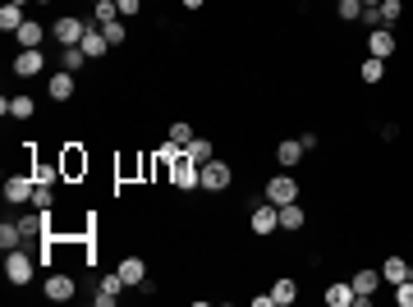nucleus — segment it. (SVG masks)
<instances>
[{
  "label": "nucleus",
  "mask_w": 413,
  "mask_h": 307,
  "mask_svg": "<svg viewBox=\"0 0 413 307\" xmlns=\"http://www.w3.org/2000/svg\"><path fill=\"white\" fill-rule=\"evenodd\" d=\"M170 184L174 188H202V165H197L184 147L170 156Z\"/></svg>",
  "instance_id": "obj_1"
},
{
  "label": "nucleus",
  "mask_w": 413,
  "mask_h": 307,
  "mask_svg": "<svg viewBox=\"0 0 413 307\" xmlns=\"http://www.w3.org/2000/svg\"><path fill=\"white\" fill-rule=\"evenodd\" d=\"M5 275H10V285H28L33 280V257L23 253V248H10L5 253Z\"/></svg>",
  "instance_id": "obj_2"
},
{
  "label": "nucleus",
  "mask_w": 413,
  "mask_h": 307,
  "mask_svg": "<svg viewBox=\"0 0 413 307\" xmlns=\"http://www.w3.org/2000/svg\"><path fill=\"white\" fill-rule=\"evenodd\" d=\"M83 33H87V23H83V19H74V14L55 19V28H51V37H55L60 46H78V42H83Z\"/></svg>",
  "instance_id": "obj_3"
},
{
  "label": "nucleus",
  "mask_w": 413,
  "mask_h": 307,
  "mask_svg": "<svg viewBox=\"0 0 413 307\" xmlns=\"http://www.w3.org/2000/svg\"><path fill=\"white\" fill-rule=\"evenodd\" d=\"M266 202H271V207H285V202H299V184H294L290 175H276L271 184H266Z\"/></svg>",
  "instance_id": "obj_4"
},
{
  "label": "nucleus",
  "mask_w": 413,
  "mask_h": 307,
  "mask_svg": "<svg viewBox=\"0 0 413 307\" xmlns=\"http://www.w3.org/2000/svg\"><path fill=\"white\" fill-rule=\"evenodd\" d=\"M248 225H253V234H276V230H280V211H276L271 202H257Z\"/></svg>",
  "instance_id": "obj_5"
},
{
  "label": "nucleus",
  "mask_w": 413,
  "mask_h": 307,
  "mask_svg": "<svg viewBox=\"0 0 413 307\" xmlns=\"http://www.w3.org/2000/svg\"><path fill=\"white\" fill-rule=\"evenodd\" d=\"M202 188H206V193H220V188H230V165L211 156V161L202 165Z\"/></svg>",
  "instance_id": "obj_6"
},
{
  "label": "nucleus",
  "mask_w": 413,
  "mask_h": 307,
  "mask_svg": "<svg viewBox=\"0 0 413 307\" xmlns=\"http://www.w3.org/2000/svg\"><path fill=\"white\" fill-rule=\"evenodd\" d=\"M87 51V60H101V55L110 51V42H106V33H101V23H87V33H83V42H78Z\"/></svg>",
  "instance_id": "obj_7"
},
{
  "label": "nucleus",
  "mask_w": 413,
  "mask_h": 307,
  "mask_svg": "<svg viewBox=\"0 0 413 307\" xmlns=\"http://www.w3.org/2000/svg\"><path fill=\"white\" fill-rule=\"evenodd\" d=\"M33 188H37V179L10 175V179H5V202H33Z\"/></svg>",
  "instance_id": "obj_8"
},
{
  "label": "nucleus",
  "mask_w": 413,
  "mask_h": 307,
  "mask_svg": "<svg viewBox=\"0 0 413 307\" xmlns=\"http://www.w3.org/2000/svg\"><path fill=\"white\" fill-rule=\"evenodd\" d=\"M46 69V55L42 51H19V60H14V74L19 78H37Z\"/></svg>",
  "instance_id": "obj_9"
},
{
  "label": "nucleus",
  "mask_w": 413,
  "mask_h": 307,
  "mask_svg": "<svg viewBox=\"0 0 413 307\" xmlns=\"http://www.w3.org/2000/svg\"><path fill=\"white\" fill-rule=\"evenodd\" d=\"M349 285H354V307H368L372 303V289H377V271H359Z\"/></svg>",
  "instance_id": "obj_10"
},
{
  "label": "nucleus",
  "mask_w": 413,
  "mask_h": 307,
  "mask_svg": "<svg viewBox=\"0 0 413 307\" xmlns=\"http://www.w3.org/2000/svg\"><path fill=\"white\" fill-rule=\"evenodd\" d=\"M368 55H377V60L395 55V33H391V28H372V37H368Z\"/></svg>",
  "instance_id": "obj_11"
},
{
  "label": "nucleus",
  "mask_w": 413,
  "mask_h": 307,
  "mask_svg": "<svg viewBox=\"0 0 413 307\" xmlns=\"http://www.w3.org/2000/svg\"><path fill=\"white\" fill-rule=\"evenodd\" d=\"M46 298L51 303H69L74 298V280L69 275H46Z\"/></svg>",
  "instance_id": "obj_12"
},
{
  "label": "nucleus",
  "mask_w": 413,
  "mask_h": 307,
  "mask_svg": "<svg viewBox=\"0 0 413 307\" xmlns=\"http://www.w3.org/2000/svg\"><path fill=\"white\" fill-rule=\"evenodd\" d=\"M42 23H33V19H28V23H23V28H19V33H14V42H19L23 46V51H42Z\"/></svg>",
  "instance_id": "obj_13"
},
{
  "label": "nucleus",
  "mask_w": 413,
  "mask_h": 307,
  "mask_svg": "<svg viewBox=\"0 0 413 307\" xmlns=\"http://www.w3.org/2000/svg\"><path fill=\"white\" fill-rule=\"evenodd\" d=\"M276 161H280L285 170H294V165L303 161V143H299V138H285V143L276 147Z\"/></svg>",
  "instance_id": "obj_14"
},
{
  "label": "nucleus",
  "mask_w": 413,
  "mask_h": 307,
  "mask_svg": "<svg viewBox=\"0 0 413 307\" xmlns=\"http://www.w3.org/2000/svg\"><path fill=\"white\" fill-rule=\"evenodd\" d=\"M46 92H51V101H69L74 97V74H51V83H46Z\"/></svg>",
  "instance_id": "obj_15"
},
{
  "label": "nucleus",
  "mask_w": 413,
  "mask_h": 307,
  "mask_svg": "<svg viewBox=\"0 0 413 307\" xmlns=\"http://www.w3.org/2000/svg\"><path fill=\"white\" fill-rule=\"evenodd\" d=\"M120 280H124V289L147 280V266H142V257H124V262H120Z\"/></svg>",
  "instance_id": "obj_16"
},
{
  "label": "nucleus",
  "mask_w": 413,
  "mask_h": 307,
  "mask_svg": "<svg viewBox=\"0 0 413 307\" xmlns=\"http://www.w3.org/2000/svg\"><path fill=\"white\" fill-rule=\"evenodd\" d=\"M0 110H5L10 120H28L37 106H33V97H5V101H0Z\"/></svg>",
  "instance_id": "obj_17"
},
{
  "label": "nucleus",
  "mask_w": 413,
  "mask_h": 307,
  "mask_svg": "<svg viewBox=\"0 0 413 307\" xmlns=\"http://www.w3.org/2000/svg\"><path fill=\"white\" fill-rule=\"evenodd\" d=\"M120 289H124L120 271H115V275H106V280H101V294H97V307H115V298H120Z\"/></svg>",
  "instance_id": "obj_18"
},
{
  "label": "nucleus",
  "mask_w": 413,
  "mask_h": 307,
  "mask_svg": "<svg viewBox=\"0 0 413 307\" xmlns=\"http://www.w3.org/2000/svg\"><path fill=\"white\" fill-rule=\"evenodd\" d=\"M271 298H276V307H290L294 298H299V285L285 275V280H276V285H271Z\"/></svg>",
  "instance_id": "obj_19"
},
{
  "label": "nucleus",
  "mask_w": 413,
  "mask_h": 307,
  "mask_svg": "<svg viewBox=\"0 0 413 307\" xmlns=\"http://www.w3.org/2000/svg\"><path fill=\"white\" fill-rule=\"evenodd\" d=\"M276 211H280V230H303V207L299 202H285Z\"/></svg>",
  "instance_id": "obj_20"
},
{
  "label": "nucleus",
  "mask_w": 413,
  "mask_h": 307,
  "mask_svg": "<svg viewBox=\"0 0 413 307\" xmlns=\"http://www.w3.org/2000/svg\"><path fill=\"white\" fill-rule=\"evenodd\" d=\"M381 280H391V285L409 280V262H404V257H386V266H381Z\"/></svg>",
  "instance_id": "obj_21"
},
{
  "label": "nucleus",
  "mask_w": 413,
  "mask_h": 307,
  "mask_svg": "<svg viewBox=\"0 0 413 307\" xmlns=\"http://www.w3.org/2000/svg\"><path fill=\"white\" fill-rule=\"evenodd\" d=\"M23 23H28V19H23V5H5V10H0V28H5L10 37L19 33Z\"/></svg>",
  "instance_id": "obj_22"
},
{
  "label": "nucleus",
  "mask_w": 413,
  "mask_h": 307,
  "mask_svg": "<svg viewBox=\"0 0 413 307\" xmlns=\"http://www.w3.org/2000/svg\"><path fill=\"white\" fill-rule=\"evenodd\" d=\"M19 243H23V230H19V220H5V225H0V248L10 253V248H19Z\"/></svg>",
  "instance_id": "obj_23"
},
{
  "label": "nucleus",
  "mask_w": 413,
  "mask_h": 307,
  "mask_svg": "<svg viewBox=\"0 0 413 307\" xmlns=\"http://www.w3.org/2000/svg\"><path fill=\"white\" fill-rule=\"evenodd\" d=\"M326 303L331 307H354V285H331L326 289Z\"/></svg>",
  "instance_id": "obj_24"
},
{
  "label": "nucleus",
  "mask_w": 413,
  "mask_h": 307,
  "mask_svg": "<svg viewBox=\"0 0 413 307\" xmlns=\"http://www.w3.org/2000/svg\"><path fill=\"white\" fill-rule=\"evenodd\" d=\"M110 19H120V5L115 0H97L92 5V23H110Z\"/></svg>",
  "instance_id": "obj_25"
},
{
  "label": "nucleus",
  "mask_w": 413,
  "mask_h": 307,
  "mask_svg": "<svg viewBox=\"0 0 413 307\" xmlns=\"http://www.w3.org/2000/svg\"><path fill=\"white\" fill-rule=\"evenodd\" d=\"M359 74H363V83H381V78H386V60H377V55H368V65H363Z\"/></svg>",
  "instance_id": "obj_26"
},
{
  "label": "nucleus",
  "mask_w": 413,
  "mask_h": 307,
  "mask_svg": "<svg viewBox=\"0 0 413 307\" xmlns=\"http://www.w3.org/2000/svg\"><path fill=\"white\" fill-rule=\"evenodd\" d=\"M83 170H87V156L78 152V147H69L65 152V175H83Z\"/></svg>",
  "instance_id": "obj_27"
},
{
  "label": "nucleus",
  "mask_w": 413,
  "mask_h": 307,
  "mask_svg": "<svg viewBox=\"0 0 413 307\" xmlns=\"http://www.w3.org/2000/svg\"><path fill=\"white\" fill-rule=\"evenodd\" d=\"M400 14H404V5H400V0H381V28L400 23Z\"/></svg>",
  "instance_id": "obj_28"
},
{
  "label": "nucleus",
  "mask_w": 413,
  "mask_h": 307,
  "mask_svg": "<svg viewBox=\"0 0 413 307\" xmlns=\"http://www.w3.org/2000/svg\"><path fill=\"white\" fill-rule=\"evenodd\" d=\"M184 152H188V156H193V161H197V165H206V161H211V143H206V138H193V143H188V147H184Z\"/></svg>",
  "instance_id": "obj_29"
},
{
  "label": "nucleus",
  "mask_w": 413,
  "mask_h": 307,
  "mask_svg": "<svg viewBox=\"0 0 413 307\" xmlns=\"http://www.w3.org/2000/svg\"><path fill=\"white\" fill-rule=\"evenodd\" d=\"M101 33H106V42H110V46H120L124 37H129V33H124V23H120V19H110V23H101Z\"/></svg>",
  "instance_id": "obj_30"
},
{
  "label": "nucleus",
  "mask_w": 413,
  "mask_h": 307,
  "mask_svg": "<svg viewBox=\"0 0 413 307\" xmlns=\"http://www.w3.org/2000/svg\"><path fill=\"white\" fill-rule=\"evenodd\" d=\"M193 143V129L188 124H170V147H188Z\"/></svg>",
  "instance_id": "obj_31"
},
{
  "label": "nucleus",
  "mask_w": 413,
  "mask_h": 307,
  "mask_svg": "<svg viewBox=\"0 0 413 307\" xmlns=\"http://www.w3.org/2000/svg\"><path fill=\"white\" fill-rule=\"evenodd\" d=\"M83 60H87L83 46H65V69H69V74H74V69H83Z\"/></svg>",
  "instance_id": "obj_32"
},
{
  "label": "nucleus",
  "mask_w": 413,
  "mask_h": 307,
  "mask_svg": "<svg viewBox=\"0 0 413 307\" xmlns=\"http://www.w3.org/2000/svg\"><path fill=\"white\" fill-rule=\"evenodd\" d=\"M395 303H400V307H413V280H400V285H395Z\"/></svg>",
  "instance_id": "obj_33"
},
{
  "label": "nucleus",
  "mask_w": 413,
  "mask_h": 307,
  "mask_svg": "<svg viewBox=\"0 0 413 307\" xmlns=\"http://www.w3.org/2000/svg\"><path fill=\"white\" fill-rule=\"evenodd\" d=\"M363 14V0H340V19H359Z\"/></svg>",
  "instance_id": "obj_34"
},
{
  "label": "nucleus",
  "mask_w": 413,
  "mask_h": 307,
  "mask_svg": "<svg viewBox=\"0 0 413 307\" xmlns=\"http://www.w3.org/2000/svg\"><path fill=\"white\" fill-rule=\"evenodd\" d=\"M33 202H37V207H46V202H51V184H46V179H37V188H33Z\"/></svg>",
  "instance_id": "obj_35"
},
{
  "label": "nucleus",
  "mask_w": 413,
  "mask_h": 307,
  "mask_svg": "<svg viewBox=\"0 0 413 307\" xmlns=\"http://www.w3.org/2000/svg\"><path fill=\"white\" fill-rule=\"evenodd\" d=\"M19 230H23V239H37V234H42V220H19Z\"/></svg>",
  "instance_id": "obj_36"
},
{
  "label": "nucleus",
  "mask_w": 413,
  "mask_h": 307,
  "mask_svg": "<svg viewBox=\"0 0 413 307\" xmlns=\"http://www.w3.org/2000/svg\"><path fill=\"white\" fill-rule=\"evenodd\" d=\"M115 5H120V14H138L142 10V0H115Z\"/></svg>",
  "instance_id": "obj_37"
},
{
  "label": "nucleus",
  "mask_w": 413,
  "mask_h": 307,
  "mask_svg": "<svg viewBox=\"0 0 413 307\" xmlns=\"http://www.w3.org/2000/svg\"><path fill=\"white\" fill-rule=\"evenodd\" d=\"M202 5H206V0H184V10H202Z\"/></svg>",
  "instance_id": "obj_38"
},
{
  "label": "nucleus",
  "mask_w": 413,
  "mask_h": 307,
  "mask_svg": "<svg viewBox=\"0 0 413 307\" xmlns=\"http://www.w3.org/2000/svg\"><path fill=\"white\" fill-rule=\"evenodd\" d=\"M10 5H28V0H10Z\"/></svg>",
  "instance_id": "obj_39"
},
{
  "label": "nucleus",
  "mask_w": 413,
  "mask_h": 307,
  "mask_svg": "<svg viewBox=\"0 0 413 307\" xmlns=\"http://www.w3.org/2000/svg\"><path fill=\"white\" fill-rule=\"evenodd\" d=\"M363 5H381V0H363Z\"/></svg>",
  "instance_id": "obj_40"
},
{
  "label": "nucleus",
  "mask_w": 413,
  "mask_h": 307,
  "mask_svg": "<svg viewBox=\"0 0 413 307\" xmlns=\"http://www.w3.org/2000/svg\"><path fill=\"white\" fill-rule=\"evenodd\" d=\"M37 5H51V0H37Z\"/></svg>",
  "instance_id": "obj_41"
},
{
  "label": "nucleus",
  "mask_w": 413,
  "mask_h": 307,
  "mask_svg": "<svg viewBox=\"0 0 413 307\" xmlns=\"http://www.w3.org/2000/svg\"><path fill=\"white\" fill-rule=\"evenodd\" d=\"M409 280H413V266H409Z\"/></svg>",
  "instance_id": "obj_42"
},
{
  "label": "nucleus",
  "mask_w": 413,
  "mask_h": 307,
  "mask_svg": "<svg viewBox=\"0 0 413 307\" xmlns=\"http://www.w3.org/2000/svg\"><path fill=\"white\" fill-rule=\"evenodd\" d=\"M92 5H97V0H92Z\"/></svg>",
  "instance_id": "obj_43"
}]
</instances>
